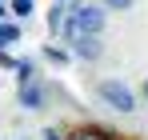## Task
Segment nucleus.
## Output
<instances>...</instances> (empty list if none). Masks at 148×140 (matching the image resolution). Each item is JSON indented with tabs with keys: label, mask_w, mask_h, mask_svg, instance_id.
<instances>
[{
	"label": "nucleus",
	"mask_w": 148,
	"mask_h": 140,
	"mask_svg": "<svg viewBox=\"0 0 148 140\" xmlns=\"http://www.w3.org/2000/svg\"><path fill=\"white\" fill-rule=\"evenodd\" d=\"M96 96L112 108V112H124V116H128V112H136V92H132L124 80H116V76L100 80V84H96Z\"/></svg>",
	"instance_id": "f257e3e1"
},
{
	"label": "nucleus",
	"mask_w": 148,
	"mask_h": 140,
	"mask_svg": "<svg viewBox=\"0 0 148 140\" xmlns=\"http://www.w3.org/2000/svg\"><path fill=\"white\" fill-rule=\"evenodd\" d=\"M72 20H76L80 32H96V36H104L108 8H104V4H72Z\"/></svg>",
	"instance_id": "f03ea898"
},
{
	"label": "nucleus",
	"mask_w": 148,
	"mask_h": 140,
	"mask_svg": "<svg viewBox=\"0 0 148 140\" xmlns=\"http://www.w3.org/2000/svg\"><path fill=\"white\" fill-rule=\"evenodd\" d=\"M16 100H20V108H28V112H44V104H48L44 80H40V76H36V80H20V88H16Z\"/></svg>",
	"instance_id": "7ed1b4c3"
},
{
	"label": "nucleus",
	"mask_w": 148,
	"mask_h": 140,
	"mask_svg": "<svg viewBox=\"0 0 148 140\" xmlns=\"http://www.w3.org/2000/svg\"><path fill=\"white\" fill-rule=\"evenodd\" d=\"M68 44H72V56H80V60H88V64L104 56V40H100L96 32H76L72 40H68Z\"/></svg>",
	"instance_id": "20e7f679"
},
{
	"label": "nucleus",
	"mask_w": 148,
	"mask_h": 140,
	"mask_svg": "<svg viewBox=\"0 0 148 140\" xmlns=\"http://www.w3.org/2000/svg\"><path fill=\"white\" fill-rule=\"evenodd\" d=\"M16 40H20V24H12V20H0V48L16 44Z\"/></svg>",
	"instance_id": "39448f33"
},
{
	"label": "nucleus",
	"mask_w": 148,
	"mask_h": 140,
	"mask_svg": "<svg viewBox=\"0 0 148 140\" xmlns=\"http://www.w3.org/2000/svg\"><path fill=\"white\" fill-rule=\"evenodd\" d=\"M44 60H48V64H60V68H64V64L72 60V52H68V48H56V44H48V48H44Z\"/></svg>",
	"instance_id": "423d86ee"
},
{
	"label": "nucleus",
	"mask_w": 148,
	"mask_h": 140,
	"mask_svg": "<svg viewBox=\"0 0 148 140\" xmlns=\"http://www.w3.org/2000/svg\"><path fill=\"white\" fill-rule=\"evenodd\" d=\"M64 20H68V16H64V4H52L48 8V32H60Z\"/></svg>",
	"instance_id": "0eeeda50"
},
{
	"label": "nucleus",
	"mask_w": 148,
	"mask_h": 140,
	"mask_svg": "<svg viewBox=\"0 0 148 140\" xmlns=\"http://www.w3.org/2000/svg\"><path fill=\"white\" fill-rule=\"evenodd\" d=\"M68 140H112L108 132H100V128H80V132H72Z\"/></svg>",
	"instance_id": "6e6552de"
},
{
	"label": "nucleus",
	"mask_w": 148,
	"mask_h": 140,
	"mask_svg": "<svg viewBox=\"0 0 148 140\" xmlns=\"http://www.w3.org/2000/svg\"><path fill=\"white\" fill-rule=\"evenodd\" d=\"M32 12H36V4H32V0H12V16H20V20H24V16H32Z\"/></svg>",
	"instance_id": "1a4fd4ad"
},
{
	"label": "nucleus",
	"mask_w": 148,
	"mask_h": 140,
	"mask_svg": "<svg viewBox=\"0 0 148 140\" xmlns=\"http://www.w3.org/2000/svg\"><path fill=\"white\" fill-rule=\"evenodd\" d=\"M16 72H20V80H36V64L32 60H16Z\"/></svg>",
	"instance_id": "9d476101"
},
{
	"label": "nucleus",
	"mask_w": 148,
	"mask_h": 140,
	"mask_svg": "<svg viewBox=\"0 0 148 140\" xmlns=\"http://www.w3.org/2000/svg\"><path fill=\"white\" fill-rule=\"evenodd\" d=\"M100 4H104L108 12H128V8H132L136 0H100Z\"/></svg>",
	"instance_id": "9b49d317"
},
{
	"label": "nucleus",
	"mask_w": 148,
	"mask_h": 140,
	"mask_svg": "<svg viewBox=\"0 0 148 140\" xmlns=\"http://www.w3.org/2000/svg\"><path fill=\"white\" fill-rule=\"evenodd\" d=\"M40 140H64V136H60V128H44V132H40Z\"/></svg>",
	"instance_id": "f8f14e48"
},
{
	"label": "nucleus",
	"mask_w": 148,
	"mask_h": 140,
	"mask_svg": "<svg viewBox=\"0 0 148 140\" xmlns=\"http://www.w3.org/2000/svg\"><path fill=\"white\" fill-rule=\"evenodd\" d=\"M140 96H144V104H148V76H144V84H140Z\"/></svg>",
	"instance_id": "ddd939ff"
},
{
	"label": "nucleus",
	"mask_w": 148,
	"mask_h": 140,
	"mask_svg": "<svg viewBox=\"0 0 148 140\" xmlns=\"http://www.w3.org/2000/svg\"><path fill=\"white\" fill-rule=\"evenodd\" d=\"M4 16H8V8H4V0H0V20H4Z\"/></svg>",
	"instance_id": "4468645a"
},
{
	"label": "nucleus",
	"mask_w": 148,
	"mask_h": 140,
	"mask_svg": "<svg viewBox=\"0 0 148 140\" xmlns=\"http://www.w3.org/2000/svg\"><path fill=\"white\" fill-rule=\"evenodd\" d=\"M56 4H68V0H56Z\"/></svg>",
	"instance_id": "2eb2a0df"
},
{
	"label": "nucleus",
	"mask_w": 148,
	"mask_h": 140,
	"mask_svg": "<svg viewBox=\"0 0 148 140\" xmlns=\"http://www.w3.org/2000/svg\"><path fill=\"white\" fill-rule=\"evenodd\" d=\"M24 140H28V136H24Z\"/></svg>",
	"instance_id": "dca6fc26"
}]
</instances>
